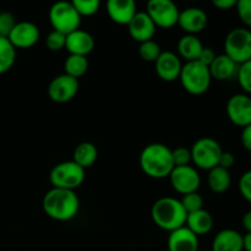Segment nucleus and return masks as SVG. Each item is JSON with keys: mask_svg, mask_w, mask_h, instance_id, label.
<instances>
[{"mask_svg": "<svg viewBox=\"0 0 251 251\" xmlns=\"http://www.w3.org/2000/svg\"><path fill=\"white\" fill-rule=\"evenodd\" d=\"M42 208L51 220L68 222L77 216L80 210V199L74 190L51 188L43 196Z\"/></svg>", "mask_w": 251, "mask_h": 251, "instance_id": "obj_1", "label": "nucleus"}, {"mask_svg": "<svg viewBox=\"0 0 251 251\" xmlns=\"http://www.w3.org/2000/svg\"><path fill=\"white\" fill-rule=\"evenodd\" d=\"M140 168L152 179L168 178L174 169L172 150L167 145L153 142L147 145L140 153Z\"/></svg>", "mask_w": 251, "mask_h": 251, "instance_id": "obj_2", "label": "nucleus"}, {"mask_svg": "<svg viewBox=\"0 0 251 251\" xmlns=\"http://www.w3.org/2000/svg\"><path fill=\"white\" fill-rule=\"evenodd\" d=\"M186 211L180 200L164 196L158 199L151 207V218L154 225L167 232H173L184 227L186 222Z\"/></svg>", "mask_w": 251, "mask_h": 251, "instance_id": "obj_3", "label": "nucleus"}, {"mask_svg": "<svg viewBox=\"0 0 251 251\" xmlns=\"http://www.w3.org/2000/svg\"><path fill=\"white\" fill-rule=\"evenodd\" d=\"M179 81L186 92L193 96H201L208 91L212 77L207 65L199 60H194L184 64Z\"/></svg>", "mask_w": 251, "mask_h": 251, "instance_id": "obj_4", "label": "nucleus"}, {"mask_svg": "<svg viewBox=\"0 0 251 251\" xmlns=\"http://www.w3.org/2000/svg\"><path fill=\"white\" fill-rule=\"evenodd\" d=\"M48 17L54 31L64 34H69L80 28L82 20L81 15L68 0H58L54 2L49 9Z\"/></svg>", "mask_w": 251, "mask_h": 251, "instance_id": "obj_5", "label": "nucleus"}, {"mask_svg": "<svg viewBox=\"0 0 251 251\" xmlns=\"http://www.w3.org/2000/svg\"><path fill=\"white\" fill-rule=\"evenodd\" d=\"M85 169L74 161H65L55 164L49 173V181L53 188L74 190L85 181Z\"/></svg>", "mask_w": 251, "mask_h": 251, "instance_id": "obj_6", "label": "nucleus"}, {"mask_svg": "<svg viewBox=\"0 0 251 251\" xmlns=\"http://www.w3.org/2000/svg\"><path fill=\"white\" fill-rule=\"evenodd\" d=\"M190 152L191 162L199 169L210 171L218 166L223 150L217 140L205 136L194 142Z\"/></svg>", "mask_w": 251, "mask_h": 251, "instance_id": "obj_7", "label": "nucleus"}, {"mask_svg": "<svg viewBox=\"0 0 251 251\" xmlns=\"http://www.w3.org/2000/svg\"><path fill=\"white\" fill-rule=\"evenodd\" d=\"M225 54L240 65L251 59V29L237 27L225 38Z\"/></svg>", "mask_w": 251, "mask_h": 251, "instance_id": "obj_8", "label": "nucleus"}, {"mask_svg": "<svg viewBox=\"0 0 251 251\" xmlns=\"http://www.w3.org/2000/svg\"><path fill=\"white\" fill-rule=\"evenodd\" d=\"M180 10L173 0H147L146 14L156 27L169 29L176 26Z\"/></svg>", "mask_w": 251, "mask_h": 251, "instance_id": "obj_9", "label": "nucleus"}, {"mask_svg": "<svg viewBox=\"0 0 251 251\" xmlns=\"http://www.w3.org/2000/svg\"><path fill=\"white\" fill-rule=\"evenodd\" d=\"M168 178L172 188L180 195L195 193L199 190L201 184V176L198 169L190 164L183 167H174Z\"/></svg>", "mask_w": 251, "mask_h": 251, "instance_id": "obj_10", "label": "nucleus"}, {"mask_svg": "<svg viewBox=\"0 0 251 251\" xmlns=\"http://www.w3.org/2000/svg\"><path fill=\"white\" fill-rule=\"evenodd\" d=\"M228 119L239 127L251 124V96L247 93H237L228 100L226 107Z\"/></svg>", "mask_w": 251, "mask_h": 251, "instance_id": "obj_11", "label": "nucleus"}, {"mask_svg": "<svg viewBox=\"0 0 251 251\" xmlns=\"http://www.w3.org/2000/svg\"><path fill=\"white\" fill-rule=\"evenodd\" d=\"M80 88L78 80L61 74L55 76L48 86V96L55 103H68L76 97Z\"/></svg>", "mask_w": 251, "mask_h": 251, "instance_id": "obj_12", "label": "nucleus"}, {"mask_svg": "<svg viewBox=\"0 0 251 251\" xmlns=\"http://www.w3.org/2000/svg\"><path fill=\"white\" fill-rule=\"evenodd\" d=\"M41 38L38 26L31 21H20L15 25L7 39L15 49H28L36 46Z\"/></svg>", "mask_w": 251, "mask_h": 251, "instance_id": "obj_13", "label": "nucleus"}, {"mask_svg": "<svg viewBox=\"0 0 251 251\" xmlns=\"http://www.w3.org/2000/svg\"><path fill=\"white\" fill-rule=\"evenodd\" d=\"M181 68H183L181 59L179 58L178 54L171 50L162 51L158 59L154 61V71H156L157 76L166 82H173V81L179 80Z\"/></svg>", "mask_w": 251, "mask_h": 251, "instance_id": "obj_14", "label": "nucleus"}, {"mask_svg": "<svg viewBox=\"0 0 251 251\" xmlns=\"http://www.w3.org/2000/svg\"><path fill=\"white\" fill-rule=\"evenodd\" d=\"M178 25L186 34H198L202 32L208 25V16L205 10L190 6L179 12Z\"/></svg>", "mask_w": 251, "mask_h": 251, "instance_id": "obj_15", "label": "nucleus"}, {"mask_svg": "<svg viewBox=\"0 0 251 251\" xmlns=\"http://www.w3.org/2000/svg\"><path fill=\"white\" fill-rule=\"evenodd\" d=\"M126 26L130 37L139 43L153 39L157 29L156 25L150 19L146 11H137Z\"/></svg>", "mask_w": 251, "mask_h": 251, "instance_id": "obj_16", "label": "nucleus"}, {"mask_svg": "<svg viewBox=\"0 0 251 251\" xmlns=\"http://www.w3.org/2000/svg\"><path fill=\"white\" fill-rule=\"evenodd\" d=\"M105 10L114 24L126 26L137 12L136 0H107Z\"/></svg>", "mask_w": 251, "mask_h": 251, "instance_id": "obj_17", "label": "nucleus"}, {"mask_svg": "<svg viewBox=\"0 0 251 251\" xmlns=\"http://www.w3.org/2000/svg\"><path fill=\"white\" fill-rule=\"evenodd\" d=\"M95 46V38L87 31L78 28L71 33L66 34L65 49L69 51V54L87 56L88 54L92 53Z\"/></svg>", "mask_w": 251, "mask_h": 251, "instance_id": "obj_18", "label": "nucleus"}, {"mask_svg": "<svg viewBox=\"0 0 251 251\" xmlns=\"http://www.w3.org/2000/svg\"><path fill=\"white\" fill-rule=\"evenodd\" d=\"M167 248L168 251H199V237L184 226L169 232Z\"/></svg>", "mask_w": 251, "mask_h": 251, "instance_id": "obj_19", "label": "nucleus"}, {"mask_svg": "<svg viewBox=\"0 0 251 251\" xmlns=\"http://www.w3.org/2000/svg\"><path fill=\"white\" fill-rule=\"evenodd\" d=\"M208 69H210L212 80L229 81L237 77L239 65L223 53L220 55H216L215 60L208 65Z\"/></svg>", "mask_w": 251, "mask_h": 251, "instance_id": "obj_20", "label": "nucleus"}, {"mask_svg": "<svg viewBox=\"0 0 251 251\" xmlns=\"http://www.w3.org/2000/svg\"><path fill=\"white\" fill-rule=\"evenodd\" d=\"M212 251H244L243 250V235L238 230L222 229L215 235L212 240Z\"/></svg>", "mask_w": 251, "mask_h": 251, "instance_id": "obj_21", "label": "nucleus"}, {"mask_svg": "<svg viewBox=\"0 0 251 251\" xmlns=\"http://www.w3.org/2000/svg\"><path fill=\"white\" fill-rule=\"evenodd\" d=\"M185 227H188L198 237L208 234L213 228L212 215L208 211H206L205 208H201V210L195 211V212L188 213Z\"/></svg>", "mask_w": 251, "mask_h": 251, "instance_id": "obj_22", "label": "nucleus"}, {"mask_svg": "<svg viewBox=\"0 0 251 251\" xmlns=\"http://www.w3.org/2000/svg\"><path fill=\"white\" fill-rule=\"evenodd\" d=\"M178 55L186 61L199 60L203 44L195 34H184L178 41Z\"/></svg>", "mask_w": 251, "mask_h": 251, "instance_id": "obj_23", "label": "nucleus"}, {"mask_svg": "<svg viewBox=\"0 0 251 251\" xmlns=\"http://www.w3.org/2000/svg\"><path fill=\"white\" fill-rule=\"evenodd\" d=\"M207 185L211 191L216 194H223L232 185V176L228 169L217 166L208 171Z\"/></svg>", "mask_w": 251, "mask_h": 251, "instance_id": "obj_24", "label": "nucleus"}, {"mask_svg": "<svg viewBox=\"0 0 251 251\" xmlns=\"http://www.w3.org/2000/svg\"><path fill=\"white\" fill-rule=\"evenodd\" d=\"M98 158V150L97 146L92 142H81L75 147L73 153V161L77 163L78 166L82 167L83 169L90 168L95 164Z\"/></svg>", "mask_w": 251, "mask_h": 251, "instance_id": "obj_25", "label": "nucleus"}, {"mask_svg": "<svg viewBox=\"0 0 251 251\" xmlns=\"http://www.w3.org/2000/svg\"><path fill=\"white\" fill-rule=\"evenodd\" d=\"M88 65L90 63H88L87 56L69 54V56L64 61V71H65L64 74L78 80L87 73Z\"/></svg>", "mask_w": 251, "mask_h": 251, "instance_id": "obj_26", "label": "nucleus"}, {"mask_svg": "<svg viewBox=\"0 0 251 251\" xmlns=\"http://www.w3.org/2000/svg\"><path fill=\"white\" fill-rule=\"evenodd\" d=\"M16 61V49L6 37L0 36V75L7 73Z\"/></svg>", "mask_w": 251, "mask_h": 251, "instance_id": "obj_27", "label": "nucleus"}, {"mask_svg": "<svg viewBox=\"0 0 251 251\" xmlns=\"http://www.w3.org/2000/svg\"><path fill=\"white\" fill-rule=\"evenodd\" d=\"M161 47H159V44L157 43L156 41H153V39L142 42L139 46L140 58L144 61H147V63H154V61L158 59V56L161 55Z\"/></svg>", "mask_w": 251, "mask_h": 251, "instance_id": "obj_28", "label": "nucleus"}, {"mask_svg": "<svg viewBox=\"0 0 251 251\" xmlns=\"http://www.w3.org/2000/svg\"><path fill=\"white\" fill-rule=\"evenodd\" d=\"M81 17L93 16L100 7V0H70Z\"/></svg>", "mask_w": 251, "mask_h": 251, "instance_id": "obj_29", "label": "nucleus"}, {"mask_svg": "<svg viewBox=\"0 0 251 251\" xmlns=\"http://www.w3.org/2000/svg\"><path fill=\"white\" fill-rule=\"evenodd\" d=\"M237 80L244 93L251 96V59L240 64L238 69Z\"/></svg>", "mask_w": 251, "mask_h": 251, "instance_id": "obj_30", "label": "nucleus"}, {"mask_svg": "<svg viewBox=\"0 0 251 251\" xmlns=\"http://www.w3.org/2000/svg\"><path fill=\"white\" fill-rule=\"evenodd\" d=\"M180 202L183 205L184 210L186 211V213L195 212V211L203 208V199L198 191L183 195V198L180 199Z\"/></svg>", "mask_w": 251, "mask_h": 251, "instance_id": "obj_31", "label": "nucleus"}, {"mask_svg": "<svg viewBox=\"0 0 251 251\" xmlns=\"http://www.w3.org/2000/svg\"><path fill=\"white\" fill-rule=\"evenodd\" d=\"M66 43V34L61 33L59 31H51L46 38V46L49 50L59 51L65 48Z\"/></svg>", "mask_w": 251, "mask_h": 251, "instance_id": "obj_32", "label": "nucleus"}, {"mask_svg": "<svg viewBox=\"0 0 251 251\" xmlns=\"http://www.w3.org/2000/svg\"><path fill=\"white\" fill-rule=\"evenodd\" d=\"M237 14L247 28H251V0H238Z\"/></svg>", "mask_w": 251, "mask_h": 251, "instance_id": "obj_33", "label": "nucleus"}, {"mask_svg": "<svg viewBox=\"0 0 251 251\" xmlns=\"http://www.w3.org/2000/svg\"><path fill=\"white\" fill-rule=\"evenodd\" d=\"M17 24L16 19H15L14 14L10 11H1L0 12V36L1 37H9L10 32Z\"/></svg>", "mask_w": 251, "mask_h": 251, "instance_id": "obj_34", "label": "nucleus"}, {"mask_svg": "<svg viewBox=\"0 0 251 251\" xmlns=\"http://www.w3.org/2000/svg\"><path fill=\"white\" fill-rule=\"evenodd\" d=\"M172 157H173L174 167L189 166L191 163L190 149H186V147H176L172 150Z\"/></svg>", "mask_w": 251, "mask_h": 251, "instance_id": "obj_35", "label": "nucleus"}, {"mask_svg": "<svg viewBox=\"0 0 251 251\" xmlns=\"http://www.w3.org/2000/svg\"><path fill=\"white\" fill-rule=\"evenodd\" d=\"M238 188H239L240 195L248 202L251 203V169L242 174V176L239 179V184H238Z\"/></svg>", "mask_w": 251, "mask_h": 251, "instance_id": "obj_36", "label": "nucleus"}, {"mask_svg": "<svg viewBox=\"0 0 251 251\" xmlns=\"http://www.w3.org/2000/svg\"><path fill=\"white\" fill-rule=\"evenodd\" d=\"M235 163V158H234V154L232 152H228V151H223L222 154H221V158H220V163L218 166L222 167V168L228 169L229 171Z\"/></svg>", "mask_w": 251, "mask_h": 251, "instance_id": "obj_37", "label": "nucleus"}, {"mask_svg": "<svg viewBox=\"0 0 251 251\" xmlns=\"http://www.w3.org/2000/svg\"><path fill=\"white\" fill-rule=\"evenodd\" d=\"M216 55H217V54H216V51L213 50L212 48H210V47H203L202 51H201L200 56H199V61H201V63L208 66L213 60H215Z\"/></svg>", "mask_w": 251, "mask_h": 251, "instance_id": "obj_38", "label": "nucleus"}, {"mask_svg": "<svg viewBox=\"0 0 251 251\" xmlns=\"http://www.w3.org/2000/svg\"><path fill=\"white\" fill-rule=\"evenodd\" d=\"M211 2L216 9L226 11V10H230L237 6L238 0H211Z\"/></svg>", "mask_w": 251, "mask_h": 251, "instance_id": "obj_39", "label": "nucleus"}, {"mask_svg": "<svg viewBox=\"0 0 251 251\" xmlns=\"http://www.w3.org/2000/svg\"><path fill=\"white\" fill-rule=\"evenodd\" d=\"M240 141H242L243 147H244L247 151L251 152V124L248 125V126L243 127Z\"/></svg>", "mask_w": 251, "mask_h": 251, "instance_id": "obj_40", "label": "nucleus"}, {"mask_svg": "<svg viewBox=\"0 0 251 251\" xmlns=\"http://www.w3.org/2000/svg\"><path fill=\"white\" fill-rule=\"evenodd\" d=\"M242 225L243 228L247 230V233H251V211H248L247 213H244L242 218Z\"/></svg>", "mask_w": 251, "mask_h": 251, "instance_id": "obj_41", "label": "nucleus"}, {"mask_svg": "<svg viewBox=\"0 0 251 251\" xmlns=\"http://www.w3.org/2000/svg\"><path fill=\"white\" fill-rule=\"evenodd\" d=\"M243 250L251 251V233L243 235Z\"/></svg>", "mask_w": 251, "mask_h": 251, "instance_id": "obj_42", "label": "nucleus"}, {"mask_svg": "<svg viewBox=\"0 0 251 251\" xmlns=\"http://www.w3.org/2000/svg\"><path fill=\"white\" fill-rule=\"evenodd\" d=\"M189 1H200V0H189Z\"/></svg>", "mask_w": 251, "mask_h": 251, "instance_id": "obj_43", "label": "nucleus"}]
</instances>
